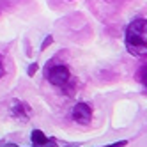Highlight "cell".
<instances>
[{
    "label": "cell",
    "mask_w": 147,
    "mask_h": 147,
    "mask_svg": "<svg viewBox=\"0 0 147 147\" xmlns=\"http://www.w3.org/2000/svg\"><path fill=\"white\" fill-rule=\"evenodd\" d=\"M4 76V66H2V62H0V78Z\"/></svg>",
    "instance_id": "cell-10"
},
{
    "label": "cell",
    "mask_w": 147,
    "mask_h": 147,
    "mask_svg": "<svg viewBox=\"0 0 147 147\" xmlns=\"http://www.w3.org/2000/svg\"><path fill=\"white\" fill-rule=\"evenodd\" d=\"M51 43H53V37H51V36H48V37L43 41V45H41V50H46V48H48Z\"/></svg>",
    "instance_id": "cell-7"
},
{
    "label": "cell",
    "mask_w": 147,
    "mask_h": 147,
    "mask_svg": "<svg viewBox=\"0 0 147 147\" xmlns=\"http://www.w3.org/2000/svg\"><path fill=\"white\" fill-rule=\"evenodd\" d=\"M28 113H30V108L27 107L25 103H14V107H13V115H14V117L22 119V121H27Z\"/></svg>",
    "instance_id": "cell-4"
},
{
    "label": "cell",
    "mask_w": 147,
    "mask_h": 147,
    "mask_svg": "<svg viewBox=\"0 0 147 147\" xmlns=\"http://www.w3.org/2000/svg\"><path fill=\"white\" fill-rule=\"evenodd\" d=\"M36 71H37V64L34 62V64H30V66H28L27 75H28V76H34V75H36Z\"/></svg>",
    "instance_id": "cell-8"
},
{
    "label": "cell",
    "mask_w": 147,
    "mask_h": 147,
    "mask_svg": "<svg viewBox=\"0 0 147 147\" xmlns=\"http://www.w3.org/2000/svg\"><path fill=\"white\" fill-rule=\"evenodd\" d=\"M71 117L75 122H80V124H89L90 119H92V108L85 103H76L71 110Z\"/></svg>",
    "instance_id": "cell-3"
},
{
    "label": "cell",
    "mask_w": 147,
    "mask_h": 147,
    "mask_svg": "<svg viewBox=\"0 0 147 147\" xmlns=\"http://www.w3.org/2000/svg\"><path fill=\"white\" fill-rule=\"evenodd\" d=\"M142 80H144V83L147 85V67L144 69V75H142Z\"/></svg>",
    "instance_id": "cell-9"
},
{
    "label": "cell",
    "mask_w": 147,
    "mask_h": 147,
    "mask_svg": "<svg viewBox=\"0 0 147 147\" xmlns=\"http://www.w3.org/2000/svg\"><path fill=\"white\" fill-rule=\"evenodd\" d=\"M30 140H32L34 145H41V144H45V142L48 140V136L41 131V129H34L32 135H30Z\"/></svg>",
    "instance_id": "cell-5"
},
{
    "label": "cell",
    "mask_w": 147,
    "mask_h": 147,
    "mask_svg": "<svg viewBox=\"0 0 147 147\" xmlns=\"http://www.w3.org/2000/svg\"><path fill=\"white\" fill-rule=\"evenodd\" d=\"M124 45L133 57H147V18H135L128 25Z\"/></svg>",
    "instance_id": "cell-1"
},
{
    "label": "cell",
    "mask_w": 147,
    "mask_h": 147,
    "mask_svg": "<svg viewBox=\"0 0 147 147\" xmlns=\"http://www.w3.org/2000/svg\"><path fill=\"white\" fill-rule=\"evenodd\" d=\"M0 147H18V145H14V144H4V145H0Z\"/></svg>",
    "instance_id": "cell-11"
},
{
    "label": "cell",
    "mask_w": 147,
    "mask_h": 147,
    "mask_svg": "<svg viewBox=\"0 0 147 147\" xmlns=\"http://www.w3.org/2000/svg\"><path fill=\"white\" fill-rule=\"evenodd\" d=\"M34 147H57V142L53 138H48L45 144H41V145H34Z\"/></svg>",
    "instance_id": "cell-6"
},
{
    "label": "cell",
    "mask_w": 147,
    "mask_h": 147,
    "mask_svg": "<svg viewBox=\"0 0 147 147\" xmlns=\"http://www.w3.org/2000/svg\"><path fill=\"white\" fill-rule=\"evenodd\" d=\"M46 78L51 85H57V87H64L69 83L71 80V73L67 69V66L64 64H55L51 66L50 69H46Z\"/></svg>",
    "instance_id": "cell-2"
}]
</instances>
